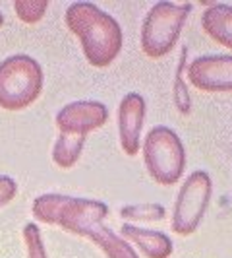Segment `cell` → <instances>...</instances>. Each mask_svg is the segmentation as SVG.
Here are the masks:
<instances>
[{
    "label": "cell",
    "mask_w": 232,
    "mask_h": 258,
    "mask_svg": "<svg viewBox=\"0 0 232 258\" xmlns=\"http://www.w3.org/2000/svg\"><path fill=\"white\" fill-rule=\"evenodd\" d=\"M31 212L43 223L58 225L72 235L89 239L106 258H140L126 239L104 225L108 206L101 200L49 192L33 200Z\"/></svg>",
    "instance_id": "obj_1"
},
{
    "label": "cell",
    "mask_w": 232,
    "mask_h": 258,
    "mask_svg": "<svg viewBox=\"0 0 232 258\" xmlns=\"http://www.w3.org/2000/svg\"><path fill=\"white\" fill-rule=\"evenodd\" d=\"M66 27L81 43L85 60L95 68H106L122 51V27L110 14L93 2H74L64 14Z\"/></svg>",
    "instance_id": "obj_2"
},
{
    "label": "cell",
    "mask_w": 232,
    "mask_h": 258,
    "mask_svg": "<svg viewBox=\"0 0 232 258\" xmlns=\"http://www.w3.org/2000/svg\"><path fill=\"white\" fill-rule=\"evenodd\" d=\"M43 91V68L33 56L12 54L0 62V109L24 111Z\"/></svg>",
    "instance_id": "obj_3"
},
{
    "label": "cell",
    "mask_w": 232,
    "mask_h": 258,
    "mask_svg": "<svg viewBox=\"0 0 232 258\" xmlns=\"http://www.w3.org/2000/svg\"><path fill=\"white\" fill-rule=\"evenodd\" d=\"M190 2H155L142 26V51L149 58H163L180 39L182 27L192 12Z\"/></svg>",
    "instance_id": "obj_4"
},
{
    "label": "cell",
    "mask_w": 232,
    "mask_h": 258,
    "mask_svg": "<svg viewBox=\"0 0 232 258\" xmlns=\"http://www.w3.org/2000/svg\"><path fill=\"white\" fill-rule=\"evenodd\" d=\"M143 163L157 184L170 186L180 181L186 169V150L178 134L168 126H155L143 140Z\"/></svg>",
    "instance_id": "obj_5"
},
{
    "label": "cell",
    "mask_w": 232,
    "mask_h": 258,
    "mask_svg": "<svg viewBox=\"0 0 232 258\" xmlns=\"http://www.w3.org/2000/svg\"><path fill=\"white\" fill-rule=\"evenodd\" d=\"M213 194V181L205 171H193L182 182L174 210H172V231L180 237L192 235L205 216Z\"/></svg>",
    "instance_id": "obj_6"
},
{
    "label": "cell",
    "mask_w": 232,
    "mask_h": 258,
    "mask_svg": "<svg viewBox=\"0 0 232 258\" xmlns=\"http://www.w3.org/2000/svg\"><path fill=\"white\" fill-rule=\"evenodd\" d=\"M186 78L199 91L232 93V54L197 56L186 66Z\"/></svg>",
    "instance_id": "obj_7"
},
{
    "label": "cell",
    "mask_w": 232,
    "mask_h": 258,
    "mask_svg": "<svg viewBox=\"0 0 232 258\" xmlns=\"http://www.w3.org/2000/svg\"><path fill=\"white\" fill-rule=\"evenodd\" d=\"M108 120V109L101 101H74L56 113V126L60 134L87 136L93 130L103 128Z\"/></svg>",
    "instance_id": "obj_8"
},
{
    "label": "cell",
    "mask_w": 232,
    "mask_h": 258,
    "mask_svg": "<svg viewBox=\"0 0 232 258\" xmlns=\"http://www.w3.org/2000/svg\"><path fill=\"white\" fill-rule=\"evenodd\" d=\"M145 99L143 95L132 91L126 93L118 107V138L124 154L134 157L142 150V130L145 120Z\"/></svg>",
    "instance_id": "obj_9"
},
{
    "label": "cell",
    "mask_w": 232,
    "mask_h": 258,
    "mask_svg": "<svg viewBox=\"0 0 232 258\" xmlns=\"http://www.w3.org/2000/svg\"><path fill=\"white\" fill-rule=\"evenodd\" d=\"M122 239L130 241L142 250L143 256L147 258H168L172 254V241L170 237L161 231L153 229H143L134 223H122L120 227Z\"/></svg>",
    "instance_id": "obj_10"
},
{
    "label": "cell",
    "mask_w": 232,
    "mask_h": 258,
    "mask_svg": "<svg viewBox=\"0 0 232 258\" xmlns=\"http://www.w3.org/2000/svg\"><path fill=\"white\" fill-rule=\"evenodd\" d=\"M201 27L209 39L232 51V6L215 2L201 14Z\"/></svg>",
    "instance_id": "obj_11"
},
{
    "label": "cell",
    "mask_w": 232,
    "mask_h": 258,
    "mask_svg": "<svg viewBox=\"0 0 232 258\" xmlns=\"http://www.w3.org/2000/svg\"><path fill=\"white\" fill-rule=\"evenodd\" d=\"M87 136H74V134H60L52 148V161L60 169H72L81 157L83 146Z\"/></svg>",
    "instance_id": "obj_12"
},
{
    "label": "cell",
    "mask_w": 232,
    "mask_h": 258,
    "mask_svg": "<svg viewBox=\"0 0 232 258\" xmlns=\"http://www.w3.org/2000/svg\"><path fill=\"white\" fill-rule=\"evenodd\" d=\"M186 66H188V47L184 45L180 51V58L176 64V74H174V86H172V97H174V107L180 115H190L192 111V97L188 86L184 82L186 78Z\"/></svg>",
    "instance_id": "obj_13"
},
{
    "label": "cell",
    "mask_w": 232,
    "mask_h": 258,
    "mask_svg": "<svg viewBox=\"0 0 232 258\" xmlns=\"http://www.w3.org/2000/svg\"><path fill=\"white\" fill-rule=\"evenodd\" d=\"M120 216L128 221H163L167 218V210H165V206H161V204L145 202V204H130V206H124L120 210Z\"/></svg>",
    "instance_id": "obj_14"
},
{
    "label": "cell",
    "mask_w": 232,
    "mask_h": 258,
    "mask_svg": "<svg viewBox=\"0 0 232 258\" xmlns=\"http://www.w3.org/2000/svg\"><path fill=\"white\" fill-rule=\"evenodd\" d=\"M49 8L47 0H18L14 2V10L18 14L20 22L24 24H37L45 18Z\"/></svg>",
    "instance_id": "obj_15"
},
{
    "label": "cell",
    "mask_w": 232,
    "mask_h": 258,
    "mask_svg": "<svg viewBox=\"0 0 232 258\" xmlns=\"http://www.w3.org/2000/svg\"><path fill=\"white\" fill-rule=\"evenodd\" d=\"M24 243L27 248V258H49L37 223H27L24 227Z\"/></svg>",
    "instance_id": "obj_16"
},
{
    "label": "cell",
    "mask_w": 232,
    "mask_h": 258,
    "mask_svg": "<svg viewBox=\"0 0 232 258\" xmlns=\"http://www.w3.org/2000/svg\"><path fill=\"white\" fill-rule=\"evenodd\" d=\"M18 194V182L8 175H0V208L8 206Z\"/></svg>",
    "instance_id": "obj_17"
},
{
    "label": "cell",
    "mask_w": 232,
    "mask_h": 258,
    "mask_svg": "<svg viewBox=\"0 0 232 258\" xmlns=\"http://www.w3.org/2000/svg\"><path fill=\"white\" fill-rule=\"evenodd\" d=\"M4 26V16H2V12H0V27Z\"/></svg>",
    "instance_id": "obj_18"
}]
</instances>
